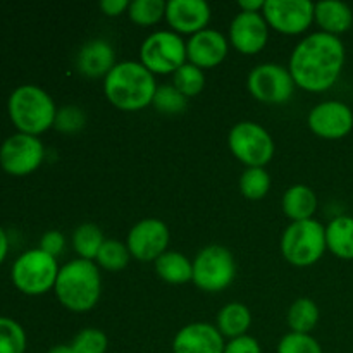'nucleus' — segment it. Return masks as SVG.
<instances>
[{
	"instance_id": "4",
	"label": "nucleus",
	"mask_w": 353,
	"mask_h": 353,
	"mask_svg": "<svg viewBox=\"0 0 353 353\" xmlns=\"http://www.w3.org/2000/svg\"><path fill=\"white\" fill-rule=\"evenodd\" d=\"M54 99L45 90L34 85H21L9 97V116L19 133L38 137L54 126Z\"/></svg>"
},
{
	"instance_id": "10",
	"label": "nucleus",
	"mask_w": 353,
	"mask_h": 353,
	"mask_svg": "<svg viewBox=\"0 0 353 353\" xmlns=\"http://www.w3.org/2000/svg\"><path fill=\"white\" fill-rule=\"evenodd\" d=\"M247 86L261 102L285 103L292 99L296 85L288 68L274 62H264L248 72Z\"/></svg>"
},
{
	"instance_id": "40",
	"label": "nucleus",
	"mask_w": 353,
	"mask_h": 353,
	"mask_svg": "<svg viewBox=\"0 0 353 353\" xmlns=\"http://www.w3.org/2000/svg\"><path fill=\"white\" fill-rule=\"evenodd\" d=\"M7 250H9V240H7L6 231L0 228V264H2L3 259L7 257Z\"/></svg>"
},
{
	"instance_id": "5",
	"label": "nucleus",
	"mask_w": 353,
	"mask_h": 353,
	"mask_svg": "<svg viewBox=\"0 0 353 353\" xmlns=\"http://www.w3.org/2000/svg\"><path fill=\"white\" fill-rule=\"evenodd\" d=\"M326 248V228L316 219L293 221L281 236L283 257L299 268L316 264Z\"/></svg>"
},
{
	"instance_id": "20",
	"label": "nucleus",
	"mask_w": 353,
	"mask_h": 353,
	"mask_svg": "<svg viewBox=\"0 0 353 353\" xmlns=\"http://www.w3.org/2000/svg\"><path fill=\"white\" fill-rule=\"evenodd\" d=\"M314 21L319 24L321 31L338 37L352 28L353 12L347 3L340 0H321L316 3Z\"/></svg>"
},
{
	"instance_id": "8",
	"label": "nucleus",
	"mask_w": 353,
	"mask_h": 353,
	"mask_svg": "<svg viewBox=\"0 0 353 353\" xmlns=\"http://www.w3.org/2000/svg\"><path fill=\"white\" fill-rule=\"evenodd\" d=\"M228 145L238 161L248 168H264L274 155V140L261 124L241 121L231 128Z\"/></svg>"
},
{
	"instance_id": "11",
	"label": "nucleus",
	"mask_w": 353,
	"mask_h": 353,
	"mask_svg": "<svg viewBox=\"0 0 353 353\" xmlns=\"http://www.w3.org/2000/svg\"><path fill=\"white\" fill-rule=\"evenodd\" d=\"M45 157L40 138L33 134L16 133L0 147V165L12 176H26L37 171Z\"/></svg>"
},
{
	"instance_id": "9",
	"label": "nucleus",
	"mask_w": 353,
	"mask_h": 353,
	"mask_svg": "<svg viewBox=\"0 0 353 353\" xmlns=\"http://www.w3.org/2000/svg\"><path fill=\"white\" fill-rule=\"evenodd\" d=\"M140 57L148 71L174 74L186 62V41L176 31H155L141 43Z\"/></svg>"
},
{
	"instance_id": "14",
	"label": "nucleus",
	"mask_w": 353,
	"mask_h": 353,
	"mask_svg": "<svg viewBox=\"0 0 353 353\" xmlns=\"http://www.w3.org/2000/svg\"><path fill=\"white\" fill-rule=\"evenodd\" d=\"M307 123L317 137L338 140L352 131L353 112L347 103L340 100H326L310 109Z\"/></svg>"
},
{
	"instance_id": "34",
	"label": "nucleus",
	"mask_w": 353,
	"mask_h": 353,
	"mask_svg": "<svg viewBox=\"0 0 353 353\" xmlns=\"http://www.w3.org/2000/svg\"><path fill=\"white\" fill-rule=\"evenodd\" d=\"M278 353H323V348L310 334L288 333L279 341Z\"/></svg>"
},
{
	"instance_id": "37",
	"label": "nucleus",
	"mask_w": 353,
	"mask_h": 353,
	"mask_svg": "<svg viewBox=\"0 0 353 353\" xmlns=\"http://www.w3.org/2000/svg\"><path fill=\"white\" fill-rule=\"evenodd\" d=\"M224 353H262V350L261 343L254 336L243 334V336L228 341L226 347H224Z\"/></svg>"
},
{
	"instance_id": "24",
	"label": "nucleus",
	"mask_w": 353,
	"mask_h": 353,
	"mask_svg": "<svg viewBox=\"0 0 353 353\" xmlns=\"http://www.w3.org/2000/svg\"><path fill=\"white\" fill-rule=\"evenodd\" d=\"M326 245L336 257L353 259V217L338 216L326 226Z\"/></svg>"
},
{
	"instance_id": "19",
	"label": "nucleus",
	"mask_w": 353,
	"mask_h": 353,
	"mask_svg": "<svg viewBox=\"0 0 353 353\" xmlns=\"http://www.w3.org/2000/svg\"><path fill=\"white\" fill-rule=\"evenodd\" d=\"M76 65H78L79 72H83L88 78L107 76L116 65V52L109 41L103 40V38H95V40L86 41L79 48Z\"/></svg>"
},
{
	"instance_id": "22",
	"label": "nucleus",
	"mask_w": 353,
	"mask_h": 353,
	"mask_svg": "<svg viewBox=\"0 0 353 353\" xmlns=\"http://www.w3.org/2000/svg\"><path fill=\"white\" fill-rule=\"evenodd\" d=\"M252 324V314L247 309V305L240 302L226 303L223 309L217 312L216 327L223 336H228L230 340L247 334V330Z\"/></svg>"
},
{
	"instance_id": "31",
	"label": "nucleus",
	"mask_w": 353,
	"mask_h": 353,
	"mask_svg": "<svg viewBox=\"0 0 353 353\" xmlns=\"http://www.w3.org/2000/svg\"><path fill=\"white\" fill-rule=\"evenodd\" d=\"M165 3L164 0H133L128 7V14L137 24L148 26L165 17Z\"/></svg>"
},
{
	"instance_id": "16",
	"label": "nucleus",
	"mask_w": 353,
	"mask_h": 353,
	"mask_svg": "<svg viewBox=\"0 0 353 353\" xmlns=\"http://www.w3.org/2000/svg\"><path fill=\"white\" fill-rule=\"evenodd\" d=\"M224 336L209 323H192L181 327L172 341L174 353H224Z\"/></svg>"
},
{
	"instance_id": "32",
	"label": "nucleus",
	"mask_w": 353,
	"mask_h": 353,
	"mask_svg": "<svg viewBox=\"0 0 353 353\" xmlns=\"http://www.w3.org/2000/svg\"><path fill=\"white\" fill-rule=\"evenodd\" d=\"M107 347H109L107 334L97 327H85L71 341L74 353H105Z\"/></svg>"
},
{
	"instance_id": "21",
	"label": "nucleus",
	"mask_w": 353,
	"mask_h": 353,
	"mask_svg": "<svg viewBox=\"0 0 353 353\" xmlns=\"http://www.w3.org/2000/svg\"><path fill=\"white\" fill-rule=\"evenodd\" d=\"M281 205L283 212L292 221L314 219L317 210L316 192L307 185H293L283 195Z\"/></svg>"
},
{
	"instance_id": "33",
	"label": "nucleus",
	"mask_w": 353,
	"mask_h": 353,
	"mask_svg": "<svg viewBox=\"0 0 353 353\" xmlns=\"http://www.w3.org/2000/svg\"><path fill=\"white\" fill-rule=\"evenodd\" d=\"M152 103L159 112L181 114L186 109V97L174 85H162L157 86Z\"/></svg>"
},
{
	"instance_id": "25",
	"label": "nucleus",
	"mask_w": 353,
	"mask_h": 353,
	"mask_svg": "<svg viewBox=\"0 0 353 353\" xmlns=\"http://www.w3.org/2000/svg\"><path fill=\"white\" fill-rule=\"evenodd\" d=\"M286 323H288L292 333L309 334L319 323V307L312 299H296L290 305L286 314Z\"/></svg>"
},
{
	"instance_id": "39",
	"label": "nucleus",
	"mask_w": 353,
	"mask_h": 353,
	"mask_svg": "<svg viewBox=\"0 0 353 353\" xmlns=\"http://www.w3.org/2000/svg\"><path fill=\"white\" fill-rule=\"evenodd\" d=\"M264 0H240L241 10L247 12H261L264 9Z\"/></svg>"
},
{
	"instance_id": "35",
	"label": "nucleus",
	"mask_w": 353,
	"mask_h": 353,
	"mask_svg": "<svg viewBox=\"0 0 353 353\" xmlns=\"http://www.w3.org/2000/svg\"><path fill=\"white\" fill-rule=\"evenodd\" d=\"M86 124V114L81 107L78 105H64L62 109H57L55 114L54 128L62 131V133H76L83 130Z\"/></svg>"
},
{
	"instance_id": "12",
	"label": "nucleus",
	"mask_w": 353,
	"mask_h": 353,
	"mask_svg": "<svg viewBox=\"0 0 353 353\" xmlns=\"http://www.w3.org/2000/svg\"><path fill=\"white\" fill-rule=\"evenodd\" d=\"M314 10L316 3L310 0H265L262 14L279 33L299 34L312 24Z\"/></svg>"
},
{
	"instance_id": "2",
	"label": "nucleus",
	"mask_w": 353,
	"mask_h": 353,
	"mask_svg": "<svg viewBox=\"0 0 353 353\" xmlns=\"http://www.w3.org/2000/svg\"><path fill=\"white\" fill-rule=\"evenodd\" d=\"M103 92L109 102L121 110H140L152 103L157 83L154 72L141 62L124 61L112 68L103 79Z\"/></svg>"
},
{
	"instance_id": "17",
	"label": "nucleus",
	"mask_w": 353,
	"mask_h": 353,
	"mask_svg": "<svg viewBox=\"0 0 353 353\" xmlns=\"http://www.w3.org/2000/svg\"><path fill=\"white\" fill-rule=\"evenodd\" d=\"M165 19L176 33L195 34L209 24L210 6L205 0H169Z\"/></svg>"
},
{
	"instance_id": "13",
	"label": "nucleus",
	"mask_w": 353,
	"mask_h": 353,
	"mask_svg": "<svg viewBox=\"0 0 353 353\" xmlns=\"http://www.w3.org/2000/svg\"><path fill=\"white\" fill-rule=\"evenodd\" d=\"M128 250L137 261L150 262L157 261L164 252H168L169 230L164 221L147 217L131 228L128 233Z\"/></svg>"
},
{
	"instance_id": "29",
	"label": "nucleus",
	"mask_w": 353,
	"mask_h": 353,
	"mask_svg": "<svg viewBox=\"0 0 353 353\" xmlns=\"http://www.w3.org/2000/svg\"><path fill=\"white\" fill-rule=\"evenodd\" d=\"M269 188H271V176L264 168H247L241 172L240 190L247 199H264Z\"/></svg>"
},
{
	"instance_id": "6",
	"label": "nucleus",
	"mask_w": 353,
	"mask_h": 353,
	"mask_svg": "<svg viewBox=\"0 0 353 353\" xmlns=\"http://www.w3.org/2000/svg\"><path fill=\"white\" fill-rule=\"evenodd\" d=\"M59 265L55 257L45 254L40 248L28 250L14 262L12 283L24 295H43L55 286L59 276Z\"/></svg>"
},
{
	"instance_id": "26",
	"label": "nucleus",
	"mask_w": 353,
	"mask_h": 353,
	"mask_svg": "<svg viewBox=\"0 0 353 353\" xmlns=\"http://www.w3.org/2000/svg\"><path fill=\"white\" fill-rule=\"evenodd\" d=\"M103 241L105 238H103L102 230L92 223L81 224L72 233V247L79 259H85V261H95Z\"/></svg>"
},
{
	"instance_id": "1",
	"label": "nucleus",
	"mask_w": 353,
	"mask_h": 353,
	"mask_svg": "<svg viewBox=\"0 0 353 353\" xmlns=\"http://www.w3.org/2000/svg\"><path fill=\"white\" fill-rule=\"evenodd\" d=\"M345 65V45L340 37L316 31L292 52L290 72L296 86L307 92H326L340 78Z\"/></svg>"
},
{
	"instance_id": "18",
	"label": "nucleus",
	"mask_w": 353,
	"mask_h": 353,
	"mask_svg": "<svg viewBox=\"0 0 353 353\" xmlns=\"http://www.w3.org/2000/svg\"><path fill=\"white\" fill-rule=\"evenodd\" d=\"M228 48V40L221 31L205 28L186 41V59L202 69L214 68L224 61Z\"/></svg>"
},
{
	"instance_id": "38",
	"label": "nucleus",
	"mask_w": 353,
	"mask_h": 353,
	"mask_svg": "<svg viewBox=\"0 0 353 353\" xmlns=\"http://www.w3.org/2000/svg\"><path fill=\"white\" fill-rule=\"evenodd\" d=\"M130 7L128 0H102L100 2V9L103 10V14L107 16H119L124 10Z\"/></svg>"
},
{
	"instance_id": "27",
	"label": "nucleus",
	"mask_w": 353,
	"mask_h": 353,
	"mask_svg": "<svg viewBox=\"0 0 353 353\" xmlns=\"http://www.w3.org/2000/svg\"><path fill=\"white\" fill-rule=\"evenodd\" d=\"M172 85L176 90L188 97L199 95L205 86V72L202 68L192 64V62H185L178 71L172 74Z\"/></svg>"
},
{
	"instance_id": "15",
	"label": "nucleus",
	"mask_w": 353,
	"mask_h": 353,
	"mask_svg": "<svg viewBox=\"0 0 353 353\" xmlns=\"http://www.w3.org/2000/svg\"><path fill=\"white\" fill-rule=\"evenodd\" d=\"M269 24L264 14L241 10L230 24V41L241 54H257L265 47Z\"/></svg>"
},
{
	"instance_id": "41",
	"label": "nucleus",
	"mask_w": 353,
	"mask_h": 353,
	"mask_svg": "<svg viewBox=\"0 0 353 353\" xmlns=\"http://www.w3.org/2000/svg\"><path fill=\"white\" fill-rule=\"evenodd\" d=\"M48 353H74V352H72L71 345H57V347L50 348Z\"/></svg>"
},
{
	"instance_id": "7",
	"label": "nucleus",
	"mask_w": 353,
	"mask_h": 353,
	"mask_svg": "<svg viewBox=\"0 0 353 353\" xmlns=\"http://www.w3.org/2000/svg\"><path fill=\"white\" fill-rule=\"evenodd\" d=\"M234 274V257L223 245H209L202 248L193 261L192 281L203 292H223L233 283Z\"/></svg>"
},
{
	"instance_id": "36",
	"label": "nucleus",
	"mask_w": 353,
	"mask_h": 353,
	"mask_svg": "<svg viewBox=\"0 0 353 353\" xmlns=\"http://www.w3.org/2000/svg\"><path fill=\"white\" fill-rule=\"evenodd\" d=\"M64 234L57 230H50V231H45L43 236L40 238V250H43L45 254L52 255V257H57L59 254H62L64 250Z\"/></svg>"
},
{
	"instance_id": "3",
	"label": "nucleus",
	"mask_w": 353,
	"mask_h": 353,
	"mask_svg": "<svg viewBox=\"0 0 353 353\" xmlns=\"http://www.w3.org/2000/svg\"><path fill=\"white\" fill-rule=\"evenodd\" d=\"M54 292L59 302L72 312H86L97 305L102 293V278L93 261L74 259L62 265Z\"/></svg>"
},
{
	"instance_id": "28",
	"label": "nucleus",
	"mask_w": 353,
	"mask_h": 353,
	"mask_svg": "<svg viewBox=\"0 0 353 353\" xmlns=\"http://www.w3.org/2000/svg\"><path fill=\"white\" fill-rule=\"evenodd\" d=\"M130 250L128 245H124L119 240H105L97 254V264L107 271H121L130 262Z\"/></svg>"
},
{
	"instance_id": "23",
	"label": "nucleus",
	"mask_w": 353,
	"mask_h": 353,
	"mask_svg": "<svg viewBox=\"0 0 353 353\" xmlns=\"http://www.w3.org/2000/svg\"><path fill=\"white\" fill-rule=\"evenodd\" d=\"M155 272L171 285H183L193 279V262L179 252H164L155 261Z\"/></svg>"
},
{
	"instance_id": "30",
	"label": "nucleus",
	"mask_w": 353,
	"mask_h": 353,
	"mask_svg": "<svg viewBox=\"0 0 353 353\" xmlns=\"http://www.w3.org/2000/svg\"><path fill=\"white\" fill-rule=\"evenodd\" d=\"M26 333L23 326L10 317L0 316V353H24Z\"/></svg>"
}]
</instances>
